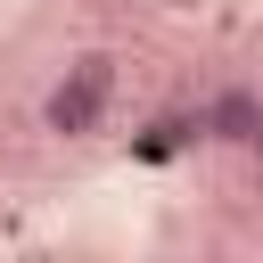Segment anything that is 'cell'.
Segmentation results:
<instances>
[{
    "label": "cell",
    "mask_w": 263,
    "mask_h": 263,
    "mask_svg": "<svg viewBox=\"0 0 263 263\" xmlns=\"http://www.w3.org/2000/svg\"><path fill=\"white\" fill-rule=\"evenodd\" d=\"M205 140V107H164L148 132H140V156H181V148H197Z\"/></svg>",
    "instance_id": "obj_3"
},
{
    "label": "cell",
    "mask_w": 263,
    "mask_h": 263,
    "mask_svg": "<svg viewBox=\"0 0 263 263\" xmlns=\"http://www.w3.org/2000/svg\"><path fill=\"white\" fill-rule=\"evenodd\" d=\"M247 156H255V173H263V132H255V140H247Z\"/></svg>",
    "instance_id": "obj_4"
},
{
    "label": "cell",
    "mask_w": 263,
    "mask_h": 263,
    "mask_svg": "<svg viewBox=\"0 0 263 263\" xmlns=\"http://www.w3.org/2000/svg\"><path fill=\"white\" fill-rule=\"evenodd\" d=\"M115 107V58L107 49H82L74 66H58V82L41 90V132L49 140H90Z\"/></svg>",
    "instance_id": "obj_1"
},
{
    "label": "cell",
    "mask_w": 263,
    "mask_h": 263,
    "mask_svg": "<svg viewBox=\"0 0 263 263\" xmlns=\"http://www.w3.org/2000/svg\"><path fill=\"white\" fill-rule=\"evenodd\" d=\"M263 132V90L255 82H222L214 99H205V140L214 148H247Z\"/></svg>",
    "instance_id": "obj_2"
}]
</instances>
